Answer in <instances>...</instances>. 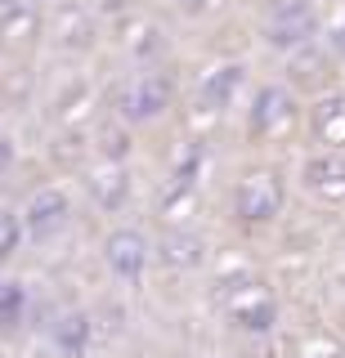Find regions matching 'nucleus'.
I'll return each mask as SVG.
<instances>
[{
	"label": "nucleus",
	"mask_w": 345,
	"mask_h": 358,
	"mask_svg": "<svg viewBox=\"0 0 345 358\" xmlns=\"http://www.w3.org/2000/svg\"><path fill=\"white\" fill-rule=\"evenodd\" d=\"M220 300H225V313H229V322H233L238 331H247V336L274 331V322H278V300H274V291L265 287L260 278H251V273L225 278Z\"/></svg>",
	"instance_id": "obj_1"
},
{
	"label": "nucleus",
	"mask_w": 345,
	"mask_h": 358,
	"mask_svg": "<svg viewBox=\"0 0 345 358\" xmlns=\"http://www.w3.org/2000/svg\"><path fill=\"white\" fill-rule=\"evenodd\" d=\"M287 206V179L274 166H260V171H247L233 184V215L247 229H260V224H274Z\"/></svg>",
	"instance_id": "obj_2"
},
{
	"label": "nucleus",
	"mask_w": 345,
	"mask_h": 358,
	"mask_svg": "<svg viewBox=\"0 0 345 358\" xmlns=\"http://www.w3.org/2000/svg\"><path fill=\"white\" fill-rule=\"evenodd\" d=\"M171 99H175V81L166 72H157V67L130 76V81L117 90V108H121L126 121H157L162 112L171 108Z\"/></svg>",
	"instance_id": "obj_3"
},
{
	"label": "nucleus",
	"mask_w": 345,
	"mask_h": 358,
	"mask_svg": "<svg viewBox=\"0 0 345 358\" xmlns=\"http://www.w3.org/2000/svg\"><path fill=\"white\" fill-rule=\"evenodd\" d=\"M318 36V14L309 0H274L269 18H265V41L274 50H305L309 41Z\"/></svg>",
	"instance_id": "obj_4"
},
{
	"label": "nucleus",
	"mask_w": 345,
	"mask_h": 358,
	"mask_svg": "<svg viewBox=\"0 0 345 358\" xmlns=\"http://www.w3.org/2000/svg\"><path fill=\"white\" fill-rule=\"evenodd\" d=\"M300 117V103L287 85H260L251 99V112H247V130L251 139H278L296 126Z\"/></svg>",
	"instance_id": "obj_5"
},
{
	"label": "nucleus",
	"mask_w": 345,
	"mask_h": 358,
	"mask_svg": "<svg viewBox=\"0 0 345 358\" xmlns=\"http://www.w3.org/2000/svg\"><path fill=\"white\" fill-rule=\"evenodd\" d=\"M18 220H23V233H27V238L50 242L54 233H63V229H68V220H72V197H68V188L50 184V188H41V193H31L27 206L18 210Z\"/></svg>",
	"instance_id": "obj_6"
},
{
	"label": "nucleus",
	"mask_w": 345,
	"mask_h": 358,
	"mask_svg": "<svg viewBox=\"0 0 345 358\" xmlns=\"http://www.w3.org/2000/svg\"><path fill=\"white\" fill-rule=\"evenodd\" d=\"M104 260L121 282H139L148 260H153V246H148V238H143L139 229H113L108 242H104Z\"/></svg>",
	"instance_id": "obj_7"
},
{
	"label": "nucleus",
	"mask_w": 345,
	"mask_h": 358,
	"mask_svg": "<svg viewBox=\"0 0 345 358\" xmlns=\"http://www.w3.org/2000/svg\"><path fill=\"white\" fill-rule=\"evenodd\" d=\"M300 188L323 201H345V152H309L300 162Z\"/></svg>",
	"instance_id": "obj_8"
},
{
	"label": "nucleus",
	"mask_w": 345,
	"mask_h": 358,
	"mask_svg": "<svg viewBox=\"0 0 345 358\" xmlns=\"http://www.w3.org/2000/svg\"><path fill=\"white\" fill-rule=\"evenodd\" d=\"M242 72H247L242 63H220V67H211V72H202V81H197V108L225 112L242 90Z\"/></svg>",
	"instance_id": "obj_9"
},
{
	"label": "nucleus",
	"mask_w": 345,
	"mask_h": 358,
	"mask_svg": "<svg viewBox=\"0 0 345 358\" xmlns=\"http://www.w3.org/2000/svg\"><path fill=\"white\" fill-rule=\"evenodd\" d=\"M309 130L323 143V152H345V94H323L309 108Z\"/></svg>",
	"instance_id": "obj_10"
},
{
	"label": "nucleus",
	"mask_w": 345,
	"mask_h": 358,
	"mask_svg": "<svg viewBox=\"0 0 345 358\" xmlns=\"http://www.w3.org/2000/svg\"><path fill=\"white\" fill-rule=\"evenodd\" d=\"M50 341L63 358H81L90 350V313L85 309H63L59 318L50 322Z\"/></svg>",
	"instance_id": "obj_11"
},
{
	"label": "nucleus",
	"mask_w": 345,
	"mask_h": 358,
	"mask_svg": "<svg viewBox=\"0 0 345 358\" xmlns=\"http://www.w3.org/2000/svg\"><path fill=\"white\" fill-rule=\"evenodd\" d=\"M153 255H157L166 268H197L206 260V242L197 238V233H188V229H171L157 246H153Z\"/></svg>",
	"instance_id": "obj_12"
},
{
	"label": "nucleus",
	"mask_w": 345,
	"mask_h": 358,
	"mask_svg": "<svg viewBox=\"0 0 345 358\" xmlns=\"http://www.w3.org/2000/svg\"><path fill=\"white\" fill-rule=\"evenodd\" d=\"M85 184H90V193L104 210H121L126 197H130V175L121 171V166H104V171H94Z\"/></svg>",
	"instance_id": "obj_13"
},
{
	"label": "nucleus",
	"mask_w": 345,
	"mask_h": 358,
	"mask_svg": "<svg viewBox=\"0 0 345 358\" xmlns=\"http://www.w3.org/2000/svg\"><path fill=\"white\" fill-rule=\"evenodd\" d=\"M23 318H27V287L9 278V282H0V331L23 327Z\"/></svg>",
	"instance_id": "obj_14"
},
{
	"label": "nucleus",
	"mask_w": 345,
	"mask_h": 358,
	"mask_svg": "<svg viewBox=\"0 0 345 358\" xmlns=\"http://www.w3.org/2000/svg\"><path fill=\"white\" fill-rule=\"evenodd\" d=\"M23 220L14 215V210H0V260H9V255L23 246Z\"/></svg>",
	"instance_id": "obj_15"
},
{
	"label": "nucleus",
	"mask_w": 345,
	"mask_h": 358,
	"mask_svg": "<svg viewBox=\"0 0 345 358\" xmlns=\"http://www.w3.org/2000/svg\"><path fill=\"white\" fill-rule=\"evenodd\" d=\"M126 130H104V143H99V152H104L108 166H121V157H126Z\"/></svg>",
	"instance_id": "obj_16"
},
{
	"label": "nucleus",
	"mask_w": 345,
	"mask_h": 358,
	"mask_svg": "<svg viewBox=\"0 0 345 358\" xmlns=\"http://www.w3.org/2000/svg\"><path fill=\"white\" fill-rule=\"evenodd\" d=\"M328 45H332V50H337L341 59H345V9H341V18L328 27Z\"/></svg>",
	"instance_id": "obj_17"
},
{
	"label": "nucleus",
	"mask_w": 345,
	"mask_h": 358,
	"mask_svg": "<svg viewBox=\"0 0 345 358\" xmlns=\"http://www.w3.org/2000/svg\"><path fill=\"white\" fill-rule=\"evenodd\" d=\"M211 5H216V0H180V9H184V14L188 18H197V14H206V9Z\"/></svg>",
	"instance_id": "obj_18"
},
{
	"label": "nucleus",
	"mask_w": 345,
	"mask_h": 358,
	"mask_svg": "<svg viewBox=\"0 0 345 358\" xmlns=\"http://www.w3.org/2000/svg\"><path fill=\"white\" fill-rule=\"evenodd\" d=\"M9 162H14V139H9V134H0V171H5Z\"/></svg>",
	"instance_id": "obj_19"
},
{
	"label": "nucleus",
	"mask_w": 345,
	"mask_h": 358,
	"mask_svg": "<svg viewBox=\"0 0 345 358\" xmlns=\"http://www.w3.org/2000/svg\"><path fill=\"white\" fill-rule=\"evenodd\" d=\"M126 0H94V9H104V14H113V9H121Z\"/></svg>",
	"instance_id": "obj_20"
}]
</instances>
